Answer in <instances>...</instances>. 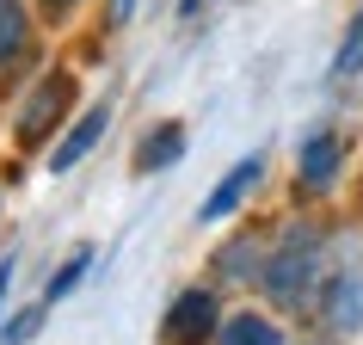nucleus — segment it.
Masks as SVG:
<instances>
[{"label": "nucleus", "mask_w": 363, "mask_h": 345, "mask_svg": "<svg viewBox=\"0 0 363 345\" xmlns=\"http://www.w3.org/2000/svg\"><path fill=\"white\" fill-rule=\"evenodd\" d=\"M333 265H339V241H333L320 222H284V229L271 234L259 290H265L284 314H314L320 284H326V271H333Z\"/></svg>", "instance_id": "1"}, {"label": "nucleus", "mask_w": 363, "mask_h": 345, "mask_svg": "<svg viewBox=\"0 0 363 345\" xmlns=\"http://www.w3.org/2000/svg\"><path fill=\"white\" fill-rule=\"evenodd\" d=\"M68 105H74V75H68V68H43L38 87H31L25 105H19V148H43V142L68 124Z\"/></svg>", "instance_id": "2"}, {"label": "nucleus", "mask_w": 363, "mask_h": 345, "mask_svg": "<svg viewBox=\"0 0 363 345\" xmlns=\"http://www.w3.org/2000/svg\"><path fill=\"white\" fill-rule=\"evenodd\" d=\"M38 68V19L25 0H0V93Z\"/></svg>", "instance_id": "3"}, {"label": "nucleus", "mask_w": 363, "mask_h": 345, "mask_svg": "<svg viewBox=\"0 0 363 345\" xmlns=\"http://www.w3.org/2000/svg\"><path fill=\"white\" fill-rule=\"evenodd\" d=\"M314 321H320L326 333H357L363 327V265L357 259H339V265L326 271L320 302H314Z\"/></svg>", "instance_id": "4"}, {"label": "nucleus", "mask_w": 363, "mask_h": 345, "mask_svg": "<svg viewBox=\"0 0 363 345\" xmlns=\"http://www.w3.org/2000/svg\"><path fill=\"white\" fill-rule=\"evenodd\" d=\"M345 154H351V142H345L339 130H314L302 142V154H296V185H302L308 197H326L339 185V172H345Z\"/></svg>", "instance_id": "5"}, {"label": "nucleus", "mask_w": 363, "mask_h": 345, "mask_svg": "<svg viewBox=\"0 0 363 345\" xmlns=\"http://www.w3.org/2000/svg\"><path fill=\"white\" fill-rule=\"evenodd\" d=\"M216 321H222L216 290H179L167 321H160V339L167 345H203V339H216Z\"/></svg>", "instance_id": "6"}, {"label": "nucleus", "mask_w": 363, "mask_h": 345, "mask_svg": "<svg viewBox=\"0 0 363 345\" xmlns=\"http://www.w3.org/2000/svg\"><path fill=\"white\" fill-rule=\"evenodd\" d=\"M265 179V154H247V160H234L228 172H222V185H216L203 204H197V222H228L240 204L252 197V185Z\"/></svg>", "instance_id": "7"}, {"label": "nucleus", "mask_w": 363, "mask_h": 345, "mask_svg": "<svg viewBox=\"0 0 363 345\" xmlns=\"http://www.w3.org/2000/svg\"><path fill=\"white\" fill-rule=\"evenodd\" d=\"M265 253H271V234H265V229L234 234L228 247L216 253V271H222V284H259V271H265Z\"/></svg>", "instance_id": "8"}, {"label": "nucleus", "mask_w": 363, "mask_h": 345, "mask_svg": "<svg viewBox=\"0 0 363 345\" xmlns=\"http://www.w3.org/2000/svg\"><path fill=\"white\" fill-rule=\"evenodd\" d=\"M105 124H111V105H93V111H80V117H74V130H62V142L50 148V172H68V167H80V160H86V154L99 148Z\"/></svg>", "instance_id": "9"}, {"label": "nucleus", "mask_w": 363, "mask_h": 345, "mask_svg": "<svg viewBox=\"0 0 363 345\" xmlns=\"http://www.w3.org/2000/svg\"><path fill=\"white\" fill-rule=\"evenodd\" d=\"M179 154H185V124H154V130L142 136V148H135L130 167L135 172H160V167H172Z\"/></svg>", "instance_id": "10"}, {"label": "nucleus", "mask_w": 363, "mask_h": 345, "mask_svg": "<svg viewBox=\"0 0 363 345\" xmlns=\"http://www.w3.org/2000/svg\"><path fill=\"white\" fill-rule=\"evenodd\" d=\"M216 345H289V339H284V327L265 321V314H228L216 327Z\"/></svg>", "instance_id": "11"}, {"label": "nucleus", "mask_w": 363, "mask_h": 345, "mask_svg": "<svg viewBox=\"0 0 363 345\" xmlns=\"http://www.w3.org/2000/svg\"><path fill=\"white\" fill-rule=\"evenodd\" d=\"M357 75H363V6L351 13V25H345V38H339V50H333L326 80H333V87H351Z\"/></svg>", "instance_id": "12"}, {"label": "nucleus", "mask_w": 363, "mask_h": 345, "mask_svg": "<svg viewBox=\"0 0 363 345\" xmlns=\"http://www.w3.org/2000/svg\"><path fill=\"white\" fill-rule=\"evenodd\" d=\"M86 265H93V247H74L68 259L56 265V278H50V290H43V302H56V296H68V290L86 278Z\"/></svg>", "instance_id": "13"}, {"label": "nucleus", "mask_w": 363, "mask_h": 345, "mask_svg": "<svg viewBox=\"0 0 363 345\" xmlns=\"http://www.w3.org/2000/svg\"><path fill=\"white\" fill-rule=\"evenodd\" d=\"M38 327H43V302H38V308H25V314H13V327H6V345H25Z\"/></svg>", "instance_id": "14"}, {"label": "nucleus", "mask_w": 363, "mask_h": 345, "mask_svg": "<svg viewBox=\"0 0 363 345\" xmlns=\"http://www.w3.org/2000/svg\"><path fill=\"white\" fill-rule=\"evenodd\" d=\"M135 6H142V0H105V19H111V31L135 19Z\"/></svg>", "instance_id": "15"}, {"label": "nucleus", "mask_w": 363, "mask_h": 345, "mask_svg": "<svg viewBox=\"0 0 363 345\" xmlns=\"http://www.w3.org/2000/svg\"><path fill=\"white\" fill-rule=\"evenodd\" d=\"M74 6H80V0H38V13H43V19H68Z\"/></svg>", "instance_id": "16"}, {"label": "nucleus", "mask_w": 363, "mask_h": 345, "mask_svg": "<svg viewBox=\"0 0 363 345\" xmlns=\"http://www.w3.org/2000/svg\"><path fill=\"white\" fill-rule=\"evenodd\" d=\"M6 284H13V259H0V302H6Z\"/></svg>", "instance_id": "17"}]
</instances>
